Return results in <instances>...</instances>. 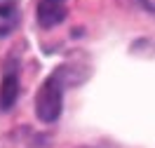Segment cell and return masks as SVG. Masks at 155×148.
Wrapping results in <instances>:
<instances>
[{"label": "cell", "mask_w": 155, "mask_h": 148, "mask_svg": "<svg viewBox=\"0 0 155 148\" xmlns=\"http://www.w3.org/2000/svg\"><path fill=\"white\" fill-rule=\"evenodd\" d=\"M19 24V10L14 0H0V38H7Z\"/></svg>", "instance_id": "4"}, {"label": "cell", "mask_w": 155, "mask_h": 148, "mask_svg": "<svg viewBox=\"0 0 155 148\" xmlns=\"http://www.w3.org/2000/svg\"><path fill=\"white\" fill-rule=\"evenodd\" d=\"M141 5H143L146 10H150V12H155V0H139Z\"/></svg>", "instance_id": "5"}, {"label": "cell", "mask_w": 155, "mask_h": 148, "mask_svg": "<svg viewBox=\"0 0 155 148\" xmlns=\"http://www.w3.org/2000/svg\"><path fill=\"white\" fill-rule=\"evenodd\" d=\"M17 97H19V75H17V66L12 64L0 82V108L10 110L17 104Z\"/></svg>", "instance_id": "3"}, {"label": "cell", "mask_w": 155, "mask_h": 148, "mask_svg": "<svg viewBox=\"0 0 155 148\" xmlns=\"http://www.w3.org/2000/svg\"><path fill=\"white\" fill-rule=\"evenodd\" d=\"M66 0H40L38 2V24L42 28H54L66 19Z\"/></svg>", "instance_id": "2"}, {"label": "cell", "mask_w": 155, "mask_h": 148, "mask_svg": "<svg viewBox=\"0 0 155 148\" xmlns=\"http://www.w3.org/2000/svg\"><path fill=\"white\" fill-rule=\"evenodd\" d=\"M64 106V71L59 68L49 75L35 97V115L42 122H57Z\"/></svg>", "instance_id": "1"}]
</instances>
